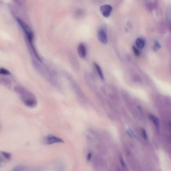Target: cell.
Segmentation results:
<instances>
[{"label":"cell","mask_w":171,"mask_h":171,"mask_svg":"<svg viewBox=\"0 0 171 171\" xmlns=\"http://www.w3.org/2000/svg\"><path fill=\"white\" fill-rule=\"evenodd\" d=\"M14 90L26 106L31 108L37 106L38 101L36 96L29 90L21 86L17 85L15 87Z\"/></svg>","instance_id":"cell-1"},{"label":"cell","mask_w":171,"mask_h":171,"mask_svg":"<svg viewBox=\"0 0 171 171\" xmlns=\"http://www.w3.org/2000/svg\"><path fill=\"white\" fill-rule=\"evenodd\" d=\"M44 142L47 145H51L55 143H63L64 141L58 137L52 135H48L45 138Z\"/></svg>","instance_id":"cell-2"},{"label":"cell","mask_w":171,"mask_h":171,"mask_svg":"<svg viewBox=\"0 0 171 171\" xmlns=\"http://www.w3.org/2000/svg\"><path fill=\"white\" fill-rule=\"evenodd\" d=\"M97 37L99 40L102 44H105L108 42V37L106 32L103 28H101L97 32Z\"/></svg>","instance_id":"cell-3"},{"label":"cell","mask_w":171,"mask_h":171,"mask_svg":"<svg viewBox=\"0 0 171 171\" xmlns=\"http://www.w3.org/2000/svg\"><path fill=\"white\" fill-rule=\"evenodd\" d=\"M100 10L102 15L105 17H108L111 13L112 8L110 5L105 4L101 6L100 8Z\"/></svg>","instance_id":"cell-4"},{"label":"cell","mask_w":171,"mask_h":171,"mask_svg":"<svg viewBox=\"0 0 171 171\" xmlns=\"http://www.w3.org/2000/svg\"><path fill=\"white\" fill-rule=\"evenodd\" d=\"M78 52L81 58H85L87 54V49L85 45L83 43H80L78 47Z\"/></svg>","instance_id":"cell-5"},{"label":"cell","mask_w":171,"mask_h":171,"mask_svg":"<svg viewBox=\"0 0 171 171\" xmlns=\"http://www.w3.org/2000/svg\"><path fill=\"white\" fill-rule=\"evenodd\" d=\"M149 118L158 130H159V122L158 118L154 115L149 114L148 115Z\"/></svg>","instance_id":"cell-6"},{"label":"cell","mask_w":171,"mask_h":171,"mask_svg":"<svg viewBox=\"0 0 171 171\" xmlns=\"http://www.w3.org/2000/svg\"><path fill=\"white\" fill-rule=\"evenodd\" d=\"M0 82L1 84L9 88H11L12 86V82L11 80L9 79L3 78L1 80Z\"/></svg>","instance_id":"cell-7"},{"label":"cell","mask_w":171,"mask_h":171,"mask_svg":"<svg viewBox=\"0 0 171 171\" xmlns=\"http://www.w3.org/2000/svg\"><path fill=\"white\" fill-rule=\"evenodd\" d=\"M94 67L96 68V69L97 70V72L98 73V74L99 75L100 77L102 80H104V77L103 74V72H102V70L101 69V68L100 67L99 65L98 64H97L96 62H94Z\"/></svg>","instance_id":"cell-8"},{"label":"cell","mask_w":171,"mask_h":171,"mask_svg":"<svg viewBox=\"0 0 171 171\" xmlns=\"http://www.w3.org/2000/svg\"><path fill=\"white\" fill-rule=\"evenodd\" d=\"M145 42L143 39L141 38H138L136 41V44L138 48H143L145 46Z\"/></svg>","instance_id":"cell-9"},{"label":"cell","mask_w":171,"mask_h":171,"mask_svg":"<svg viewBox=\"0 0 171 171\" xmlns=\"http://www.w3.org/2000/svg\"><path fill=\"white\" fill-rule=\"evenodd\" d=\"M119 161L120 162V163L122 167L123 168V170L124 171H126L127 170V167L126 165L125 162H124V159L121 156H119Z\"/></svg>","instance_id":"cell-10"},{"label":"cell","mask_w":171,"mask_h":171,"mask_svg":"<svg viewBox=\"0 0 171 171\" xmlns=\"http://www.w3.org/2000/svg\"><path fill=\"white\" fill-rule=\"evenodd\" d=\"M1 154L5 158L8 160H10L11 159V155L10 153L5 151H2L1 152Z\"/></svg>","instance_id":"cell-11"},{"label":"cell","mask_w":171,"mask_h":171,"mask_svg":"<svg viewBox=\"0 0 171 171\" xmlns=\"http://www.w3.org/2000/svg\"><path fill=\"white\" fill-rule=\"evenodd\" d=\"M0 74L5 75H11V73L9 71L3 68H1L0 69Z\"/></svg>","instance_id":"cell-12"},{"label":"cell","mask_w":171,"mask_h":171,"mask_svg":"<svg viewBox=\"0 0 171 171\" xmlns=\"http://www.w3.org/2000/svg\"><path fill=\"white\" fill-rule=\"evenodd\" d=\"M127 132L128 134L130 136V137H132L133 138H135V139H137V137L134 131H133L132 129H129L128 130Z\"/></svg>","instance_id":"cell-13"},{"label":"cell","mask_w":171,"mask_h":171,"mask_svg":"<svg viewBox=\"0 0 171 171\" xmlns=\"http://www.w3.org/2000/svg\"><path fill=\"white\" fill-rule=\"evenodd\" d=\"M132 49L134 53L136 56L138 57L140 56V51L135 46H133Z\"/></svg>","instance_id":"cell-14"},{"label":"cell","mask_w":171,"mask_h":171,"mask_svg":"<svg viewBox=\"0 0 171 171\" xmlns=\"http://www.w3.org/2000/svg\"><path fill=\"white\" fill-rule=\"evenodd\" d=\"M142 133L143 136L144 140H148V136L146 130L142 128L141 129Z\"/></svg>","instance_id":"cell-15"},{"label":"cell","mask_w":171,"mask_h":171,"mask_svg":"<svg viewBox=\"0 0 171 171\" xmlns=\"http://www.w3.org/2000/svg\"><path fill=\"white\" fill-rule=\"evenodd\" d=\"M24 167L22 166H18L14 168L12 171H22L24 169Z\"/></svg>","instance_id":"cell-16"},{"label":"cell","mask_w":171,"mask_h":171,"mask_svg":"<svg viewBox=\"0 0 171 171\" xmlns=\"http://www.w3.org/2000/svg\"><path fill=\"white\" fill-rule=\"evenodd\" d=\"M92 157V155L91 153L89 152V153H88L87 156V161L89 162V161L91 160Z\"/></svg>","instance_id":"cell-17"},{"label":"cell","mask_w":171,"mask_h":171,"mask_svg":"<svg viewBox=\"0 0 171 171\" xmlns=\"http://www.w3.org/2000/svg\"><path fill=\"white\" fill-rule=\"evenodd\" d=\"M117 171H122L121 170L119 167H117Z\"/></svg>","instance_id":"cell-18"},{"label":"cell","mask_w":171,"mask_h":171,"mask_svg":"<svg viewBox=\"0 0 171 171\" xmlns=\"http://www.w3.org/2000/svg\"><path fill=\"white\" fill-rule=\"evenodd\" d=\"M170 126H171V122H170Z\"/></svg>","instance_id":"cell-19"}]
</instances>
